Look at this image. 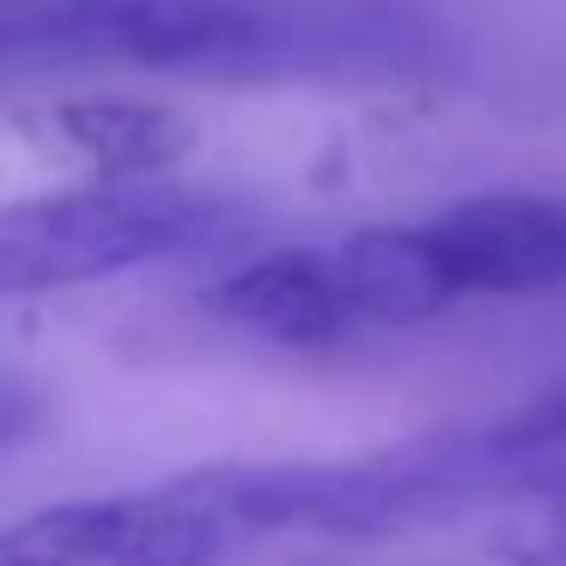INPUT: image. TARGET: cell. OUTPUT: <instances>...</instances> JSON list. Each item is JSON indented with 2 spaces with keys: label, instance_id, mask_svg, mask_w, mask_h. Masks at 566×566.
I'll use <instances>...</instances> for the list:
<instances>
[{
  "label": "cell",
  "instance_id": "1",
  "mask_svg": "<svg viewBox=\"0 0 566 566\" xmlns=\"http://www.w3.org/2000/svg\"><path fill=\"white\" fill-rule=\"evenodd\" d=\"M420 31L378 0H0L7 67H135L262 80L420 62Z\"/></svg>",
  "mask_w": 566,
  "mask_h": 566
},
{
  "label": "cell",
  "instance_id": "2",
  "mask_svg": "<svg viewBox=\"0 0 566 566\" xmlns=\"http://www.w3.org/2000/svg\"><path fill=\"white\" fill-rule=\"evenodd\" d=\"M238 232L226 196L147 184H80L62 196L0 201V298H38L116 281Z\"/></svg>",
  "mask_w": 566,
  "mask_h": 566
},
{
  "label": "cell",
  "instance_id": "3",
  "mask_svg": "<svg viewBox=\"0 0 566 566\" xmlns=\"http://www.w3.org/2000/svg\"><path fill=\"white\" fill-rule=\"evenodd\" d=\"M256 530L226 493L220 463L159 488L86 493L0 524V566H232Z\"/></svg>",
  "mask_w": 566,
  "mask_h": 566
},
{
  "label": "cell",
  "instance_id": "4",
  "mask_svg": "<svg viewBox=\"0 0 566 566\" xmlns=\"http://www.w3.org/2000/svg\"><path fill=\"white\" fill-rule=\"evenodd\" d=\"M444 298H530L566 286V196L488 189L420 226Z\"/></svg>",
  "mask_w": 566,
  "mask_h": 566
},
{
  "label": "cell",
  "instance_id": "5",
  "mask_svg": "<svg viewBox=\"0 0 566 566\" xmlns=\"http://www.w3.org/2000/svg\"><path fill=\"white\" fill-rule=\"evenodd\" d=\"M19 135L92 171V184H147L196 147L189 116L153 98H55L19 116Z\"/></svg>",
  "mask_w": 566,
  "mask_h": 566
},
{
  "label": "cell",
  "instance_id": "6",
  "mask_svg": "<svg viewBox=\"0 0 566 566\" xmlns=\"http://www.w3.org/2000/svg\"><path fill=\"white\" fill-rule=\"evenodd\" d=\"M208 311L281 347H329L359 329L329 250H269L208 286Z\"/></svg>",
  "mask_w": 566,
  "mask_h": 566
},
{
  "label": "cell",
  "instance_id": "7",
  "mask_svg": "<svg viewBox=\"0 0 566 566\" xmlns=\"http://www.w3.org/2000/svg\"><path fill=\"white\" fill-rule=\"evenodd\" d=\"M329 256L359 323L402 329V323H427L439 311H451L420 226H371V232H354L347 244H335Z\"/></svg>",
  "mask_w": 566,
  "mask_h": 566
},
{
  "label": "cell",
  "instance_id": "8",
  "mask_svg": "<svg viewBox=\"0 0 566 566\" xmlns=\"http://www.w3.org/2000/svg\"><path fill=\"white\" fill-rule=\"evenodd\" d=\"M475 444L488 457H500V463H524V457H554L566 451V371L548 384V390H536L524 408H512L505 420H493V427H475Z\"/></svg>",
  "mask_w": 566,
  "mask_h": 566
},
{
  "label": "cell",
  "instance_id": "9",
  "mask_svg": "<svg viewBox=\"0 0 566 566\" xmlns=\"http://www.w3.org/2000/svg\"><path fill=\"white\" fill-rule=\"evenodd\" d=\"M31 427H38V396L19 390V384H0V451L19 444Z\"/></svg>",
  "mask_w": 566,
  "mask_h": 566
}]
</instances>
